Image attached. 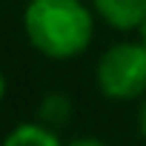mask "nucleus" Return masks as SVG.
Instances as JSON below:
<instances>
[{
  "instance_id": "0eeeda50",
  "label": "nucleus",
  "mask_w": 146,
  "mask_h": 146,
  "mask_svg": "<svg viewBox=\"0 0 146 146\" xmlns=\"http://www.w3.org/2000/svg\"><path fill=\"white\" fill-rule=\"evenodd\" d=\"M140 135L146 137V103L140 106Z\"/></svg>"
},
{
  "instance_id": "1a4fd4ad",
  "label": "nucleus",
  "mask_w": 146,
  "mask_h": 146,
  "mask_svg": "<svg viewBox=\"0 0 146 146\" xmlns=\"http://www.w3.org/2000/svg\"><path fill=\"white\" fill-rule=\"evenodd\" d=\"M140 29H143V43H146V23H143V26H140Z\"/></svg>"
},
{
  "instance_id": "7ed1b4c3",
  "label": "nucleus",
  "mask_w": 146,
  "mask_h": 146,
  "mask_svg": "<svg viewBox=\"0 0 146 146\" xmlns=\"http://www.w3.org/2000/svg\"><path fill=\"white\" fill-rule=\"evenodd\" d=\"M95 9L115 29H137L146 23V0H95Z\"/></svg>"
},
{
  "instance_id": "423d86ee",
  "label": "nucleus",
  "mask_w": 146,
  "mask_h": 146,
  "mask_svg": "<svg viewBox=\"0 0 146 146\" xmlns=\"http://www.w3.org/2000/svg\"><path fill=\"white\" fill-rule=\"evenodd\" d=\"M69 146H106V143H100V140H95V137H80V140H72Z\"/></svg>"
},
{
  "instance_id": "f257e3e1",
  "label": "nucleus",
  "mask_w": 146,
  "mask_h": 146,
  "mask_svg": "<svg viewBox=\"0 0 146 146\" xmlns=\"http://www.w3.org/2000/svg\"><path fill=\"white\" fill-rule=\"evenodd\" d=\"M29 43L49 57H75L92 40V15L80 0H29Z\"/></svg>"
},
{
  "instance_id": "6e6552de",
  "label": "nucleus",
  "mask_w": 146,
  "mask_h": 146,
  "mask_svg": "<svg viewBox=\"0 0 146 146\" xmlns=\"http://www.w3.org/2000/svg\"><path fill=\"white\" fill-rule=\"evenodd\" d=\"M3 92H6V80H3V72H0V100H3Z\"/></svg>"
},
{
  "instance_id": "f03ea898",
  "label": "nucleus",
  "mask_w": 146,
  "mask_h": 146,
  "mask_svg": "<svg viewBox=\"0 0 146 146\" xmlns=\"http://www.w3.org/2000/svg\"><path fill=\"white\" fill-rule=\"evenodd\" d=\"M98 86L106 98L132 100L146 89V43H117L98 63Z\"/></svg>"
},
{
  "instance_id": "39448f33",
  "label": "nucleus",
  "mask_w": 146,
  "mask_h": 146,
  "mask_svg": "<svg viewBox=\"0 0 146 146\" xmlns=\"http://www.w3.org/2000/svg\"><path fill=\"white\" fill-rule=\"evenodd\" d=\"M43 117H49L52 123H60L69 117V100L66 98H49L43 106Z\"/></svg>"
},
{
  "instance_id": "20e7f679",
  "label": "nucleus",
  "mask_w": 146,
  "mask_h": 146,
  "mask_svg": "<svg viewBox=\"0 0 146 146\" xmlns=\"http://www.w3.org/2000/svg\"><path fill=\"white\" fill-rule=\"evenodd\" d=\"M3 146H60V140L52 129L40 123H23L3 140Z\"/></svg>"
}]
</instances>
